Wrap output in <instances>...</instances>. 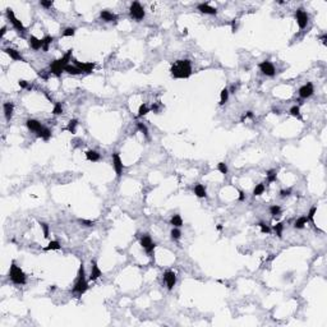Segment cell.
<instances>
[{
    "label": "cell",
    "mask_w": 327,
    "mask_h": 327,
    "mask_svg": "<svg viewBox=\"0 0 327 327\" xmlns=\"http://www.w3.org/2000/svg\"><path fill=\"white\" fill-rule=\"evenodd\" d=\"M171 75L174 78H179V79H184L188 78L192 74V64L189 60H176L170 68Z\"/></svg>",
    "instance_id": "cell-1"
},
{
    "label": "cell",
    "mask_w": 327,
    "mask_h": 327,
    "mask_svg": "<svg viewBox=\"0 0 327 327\" xmlns=\"http://www.w3.org/2000/svg\"><path fill=\"white\" fill-rule=\"evenodd\" d=\"M87 289H88V283L85 276V266H83V263H80L78 273H77V280L74 283L72 291L74 294H77V295H82V294H85L87 291Z\"/></svg>",
    "instance_id": "cell-2"
},
{
    "label": "cell",
    "mask_w": 327,
    "mask_h": 327,
    "mask_svg": "<svg viewBox=\"0 0 327 327\" xmlns=\"http://www.w3.org/2000/svg\"><path fill=\"white\" fill-rule=\"evenodd\" d=\"M72 53H73V50L70 49V50H68L67 53L63 55V58H60V59L53 61V63L50 64V72H51L53 74H55L56 77H59V75L64 72V69H65V67L68 65L69 60L72 59Z\"/></svg>",
    "instance_id": "cell-3"
},
{
    "label": "cell",
    "mask_w": 327,
    "mask_h": 327,
    "mask_svg": "<svg viewBox=\"0 0 327 327\" xmlns=\"http://www.w3.org/2000/svg\"><path fill=\"white\" fill-rule=\"evenodd\" d=\"M9 277H10V280H12L15 285H24L26 281H27L26 273L22 271V268H21L19 266L15 265V262H12V265H10Z\"/></svg>",
    "instance_id": "cell-4"
},
{
    "label": "cell",
    "mask_w": 327,
    "mask_h": 327,
    "mask_svg": "<svg viewBox=\"0 0 327 327\" xmlns=\"http://www.w3.org/2000/svg\"><path fill=\"white\" fill-rule=\"evenodd\" d=\"M129 14H130V17H132L133 19H136V21H142V19L144 18V15H146V12H144L143 7H142L138 2H134V3L130 4Z\"/></svg>",
    "instance_id": "cell-5"
},
{
    "label": "cell",
    "mask_w": 327,
    "mask_h": 327,
    "mask_svg": "<svg viewBox=\"0 0 327 327\" xmlns=\"http://www.w3.org/2000/svg\"><path fill=\"white\" fill-rule=\"evenodd\" d=\"M7 17H8V19L10 21V23L13 24V27H14V28L17 29V31L19 32V34L23 36V34L26 32V27H24L23 23H22V22H21V21L14 15V12H13L12 9H7Z\"/></svg>",
    "instance_id": "cell-6"
},
{
    "label": "cell",
    "mask_w": 327,
    "mask_h": 327,
    "mask_svg": "<svg viewBox=\"0 0 327 327\" xmlns=\"http://www.w3.org/2000/svg\"><path fill=\"white\" fill-rule=\"evenodd\" d=\"M295 19H297V23H298L299 28H302V29H303V28H305V27H307L309 17H308L307 12H304L303 9H298V10L295 12Z\"/></svg>",
    "instance_id": "cell-7"
},
{
    "label": "cell",
    "mask_w": 327,
    "mask_h": 327,
    "mask_svg": "<svg viewBox=\"0 0 327 327\" xmlns=\"http://www.w3.org/2000/svg\"><path fill=\"white\" fill-rule=\"evenodd\" d=\"M259 69L265 75H268V77H272L276 73V69L273 67V64L271 61H268V60H265V61L259 64Z\"/></svg>",
    "instance_id": "cell-8"
},
{
    "label": "cell",
    "mask_w": 327,
    "mask_h": 327,
    "mask_svg": "<svg viewBox=\"0 0 327 327\" xmlns=\"http://www.w3.org/2000/svg\"><path fill=\"white\" fill-rule=\"evenodd\" d=\"M112 165H114V169H115L117 176L120 178L122 174H123V169H124V166H123V161H122L119 153H117V152H115V153H112Z\"/></svg>",
    "instance_id": "cell-9"
},
{
    "label": "cell",
    "mask_w": 327,
    "mask_h": 327,
    "mask_svg": "<svg viewBox=\"0 0 327 327\" xmlns=\"http://www.w3.org/2000/svg\"><path fill=\"white\" fill-rule=\"evenodd\" d=\"M164 280L166 283V286L169 290H173V288L175 286V283H176V275L175 272L173 271H166L164 273Z\"/></svg>",
    "instance_id": "cell-10"
},
{
    "label": "cell",
    "mask_w": 327,
    "mask_h": 327,
    "mask_svg": "<svg viewBox=\"0 0 327 327\" xmlns=\"http://www.w3.org/2000/svg\"><path fill=\"white\" fill-rule=\"evenodd\" d=\"M313 92H314L313 85L310 83V82H308L307 85H304L299 88V96L302 97V99H308V97H310L313 95Z\"/></svg>",
    "instance_id": "cell-11"
},
{
    "label": "cell",
    "mask_w": 327,
    "mask_h": 327,
    "mask_svg": "<svg viewBox=\"0 0 327 327\" xmlns=\"http://www.w3.org/2000/svg\"><path fill=\"white\" fill-rule=\"evenodd\" d=\"M91 275H90V280L91 281H95V280H97L99 277L102 275V271L100 270V267L97 266V262L93 259V261H91Z\"/></svg>",
    "instance_id": "cell-12"
},
{
    "label": "cell",
    "mask_w": 327,
    "mask_h": 327,
    "mask_svg": "<svg viewBox=\"0 0 327 327\" xmlns=\"http://www.w3.org/2000/svg\"><path fill=\"white\" fill-rule=\"evenodd\" d=\"M4 53H5L7 55H9L13 60H17V61H26V60L23 59V56H22L17 50H14V49L7 47V49H4Z\"/></svg>",
    "instance_id": "cell-13"
},
{
    "label": "cell",
    "mask_w": 327,
    "mask_h": 327,
    "mask_svg": "<svg viewBox=\"0 0 327 327\" xmlns=\"http://www.w3.org/2000/svg\"><path fill=\"white\" fill-rule=\"evenodd\" d=\"M198 10L203 14H210V15H216L217 14V9L211 7L208 4H200L198 5Z\"/></svg>",
    "instance_id": "cell-14"
},
{
    "label": "cell",
    "mask_w": 327,
    "mask_h": 327,
    "mask_svg": "<svg viewBox=\"0 0 327 327\" xmlns=\"http://www.w3.org/2000/svg\"><path fill=\"white\" fill-rule=\"evenodd\" d=\"M74 63H75L77 67H78L82 72H85V73H91V72L93 70V68H95V64H93V63H80V61H77V60H74Z\"/></svg>",
    "instance_id": "cell-15"
},
{
    "label": "cell",
    "mask_w": 327,
    "mask_h": 327,
    "mask_svg": "<svg viewBox=\"0 0 327 327\" xmlns=\"http://www.w3.org/2000/svg\"><path fill=\"white\" fill-rule=\"evenodd\" d=\"M28 44H29V46L34 49V50H40V49H42V46H44V41H42V39L40 40V39H37V37H35V36H31L29 39H28Z\"/></svg>",
    "instance_id": "cell-16"
},
{
    "label": "cell",
    "mask_w": 327,
    "mask_h": 327,
    "mask_svg": "<svg viewBox=\"0 0 327 327\" xmlns=\"http://www.w3.org/2000/svg\"><path fill=\"white\" fill-rule=\"evenodd\" d=\"M26 125H27V128H28L29 130H32V132H36V133L42 128L41 123H40L39 120H35V119H28V120L26 122Z\"/></svg>",
    "instance_id": "cell-17"
},
{
    "label": "cell",
    "mask_w": 327,
    "mask_h": 327,
    "mask_svg": "<svg viewBox=\"0 0 327 327\" xmlns=\"http://www.w3.org/2000/svg\"><path fill=\"white\" fill-rule=\"evenodd\" d=\"M3 107H4L5 119H7L8 122H10V119H12V117H13V111H14V105H13V102L8 101V102H5V104L3 105Z\"/></svg>",
    "instance_id": "cell-18"
},
{
    "label": "cell",
    "mask_w": 327,
    "mask_h": 327,
    "mask_svg": "<svg viewBox=\"0 0 327 327\" xmlns=\"http://www.w3.org/2000/svg\"><path fill=\"white\" fill-rule=\"evenodd\" d=\"M100 17H101L105 22H114V21L118 19V15L114 14V13H111V12H109V10H102V12L100 13Z\"/></svg>",
    "instance_id": "cell-19"
},
{
    "label": "cell",
    "mask_w": 327,
    "mask_h": 327,
    "mask_svg": "<svg viewBox=\"0 0 327 327\" xmlns=\"http://www.w3.org/2000/svg\"><path fill=\"white\" fill-rule=\"evenodd\" d=\"M37 137H40V138H42L45 141H49V139H50V137H51V130L42 125V128L37 132Z\"/></svg>",
    "instance_id": "cell-20"
},
{
    "label": "cell",
    "mask_w": 327,
    "mask_h": 327,
    "mask_svg": "<svg viewBox=\"0 0 327 327\" xmlns=\"http://www.w3.org/2000/svg\"><path fill=\"white\" fill-rule=\"evenodd\" d=\"M194 194L197 195L198 198H205V197H207V192H206V188H205V185H202V184H197L194 187Z\"/></svg>",
    "instance_id": "cell-21"
},
{
    "label": "cell",
    "mask_w": 327,
    "mask_h": 327,
    "mask_svg": "<svg viewBox=\"0 0 327 327\" xmlns=\"http://www.w3.org/2000/svg\"><path fill=\"white\" fill-rule=\"evenodd\" d=\"M139 243H141V245H142V248L147 249V248H148L150 245L152 244V239H151V236H150L148 234H143V235L141 236V239H139Z\"/></svg>",
    "instance_id": "cell-22"
},
{
    "label": "cell",
    "mask_w": 327,
    "mask_h": 327,
    "mask_svg": "<svg viewBox=\"0 0 327 327\" xmlns=\"http://www.w3.org/2000/svg\"><path fill=\"white\" fill-rule=\"evenodd\" d=\"M100 153L97 152V151H93V150H88L87 152H86V158L88 160V161H92V162H96V161H99L100 160Z\"/></svg>",
    "instance_id": "cell-23"
},
{
    "label": "cell",
    "mask_w": 327,
    "mask_h": 327,
    "mask_svg": "<svg viewBox=\"0 0 327 327\" xmlns=\"http://www.w3.org/2000/svg\"><path fill=\"white\" fill-rule=\"evenodd\" d=\"M64 72H67L68 74H72V75H75V74H80V73H83L82 72L77 65H67V67H65V69H64Z\"/></svg>",
    "instance_id": "cell-24"
},
{
    "label": "cell",
    "mask_w": 327,
    "mask_h": 327,
    "mask_svg": "<svg viewBox=\"0 0 327 327\" xmlns=\"http://www.w3.org/2000/svg\"><path fill=\"white\" fill-rule=\"evenodd\" d=\"M170 224L174 226V227H180L183 225V219L180 215H174L170 220Z\"/></svg>",
    "instance_id": "cell-25"
},
{
    "label": "cell",
    "mask_w": 327,
    "mask_h": 327,
    "mask_svg": "<svg viewBox=\"0 0 327 327\" xmlns=\"http://www.w3.org/2000/svg\"><path fill=\"white\" fill-rule=\"evenodd\" d=\"M307 222H308L307 216H302V217L297 219V221L294 222V227H295V229H303V227L305 226Z\"/></svg>",
    "instance_id": "cell-26"
},
{
    "label": "cell",
    "mask_w": 327,
    "mask_h": 327,
    "mask_svg": "<svg viewBox=\"0 0 327 327\" xmlns=\"http://www.w3.org/2000/svg\"><path fill=\"white\" fill-rule=\"evenodd\" d=\"M59 249H60V244L56 240H51L47 244V247L44 248V251H59Z\"/></svg>",
    "instance_id": "cell-27"
},
{
    "label": "cell",
    "mask_w": 327,
    "mask_h": 327,
    "mask_svg": "<svg viewBox=\"0 0 327 327\" xmlns=\"http://www.w3.org/2000/svg\"><path fill=\"white\" fill-rule=\"evenodd\" d=\"M77 125H78V120L77 119H72L68 125H67V130L70 132L72 134H75V130H77Z\"/></svg>",
    "instance_id": "cell-28"
},
{
    "label": "cell",
    "mask_w": 327,
    "mask_h": 327,
    "mask_svg": "<svg viewBox=\"0 0 327 327\" xmlns=\"http://www.w3.org/2000/svg\"><path fill=\"white\" fill-rule=\"evenodd\" d=\"M229 93H230V92H229L227 88H222V91L220 93V105H225V102L229 99Z\"/></svg>",
    "instance_id": "cell-29"
},
{
    "label": "cell",
    "mask_w": 327,
    "mask_h": 327,
    "mask_svg": "<svg viewBox=\"0 0 327 327\" xmlns=\"http://www.w3.org/2000/svg\"><path fill=\"white\" fill-rule=\"evenodd\" d=\"M42 41H44L42 50H44V51H47V50H49V46H50V44L54 41V37H53V36H46V37L42 39Z\"/></svg>",
    "instance_id": "cell-30"
},
{
    "label": "cell",
    "mask_w": 327,
    "mask_h": 327,
    "mask_svg": "<svg viewBox=\"0 0 327 327\" xmlns=\"http://www.w3.org/2000/svg\"><path fill=\"white\" fill-rule=\"evenodd\" d=\"M290 115L291 117H295V118H298V119H302V115H300V107L299 106H293L291 109H290Z\"/></svg>",
    "instance_id": "cell-31"
},
{
    "label": "cell",
    "mask_w": 327,
    "mask_h": 327,
    "mask_svg": "<svg viewBox=\"0 0 327 327\" xmlns=\"http://www.w3.org/2000/svg\"><path fill=\"white\" fill-rule=\"evenodd\" d=\"M316 212H317V206L310 207V210H309V212H308L307 219H308V221H310L312 224H314V215H316Z\"/></svg>",
    "instance_id": "cell-32"
},
{
    "label": "cell",
    "mask_w": 327,
    "mask_h": 327,
    "mask_svg": "<svg viewBox=\"0 0 327 327\" xmlns=\"http://www.w3.org/2000/svg\"><path fill=\"white\" fill-rule=\"evenodd\" d=\"M150 111V109H148V106H147L146 104H142L141 106H139V109H138V114H137V117L138 118H141V117H144L147 112Z\"/></svg>",
    "instance_id": "cell-33"
},
{
    "label": "cell",
    "mask_w": 327,
    "mask_h": 327,
    "mask_svg": "<svg viewBox=\"0 0 327 327\" xmlns=\"http://www.w3.org/2000/svg\"><path fill=\"white\" fill-rule=\"evenodd\" d=\"M276 179H277L276 170H268L267 171V182L268 183H273V182H276Z\"/></svg>",
    "instance_id": "cell-34"
},
{
    "label": "cell",
    "mask_w": 327,
    "mask_h": 327,
    "mask_svg": "<svg viewBox=\"0 0 327 327\" xmlns=\"http://www.w3.org/2000/svg\"><path fill=\"white\" fill-rule=\"evenodd\" d=\"M273 230H275V233H276L277 236L281 238V236H283V230H284V224H283V222L276 224V225L273 226Z\"/></svg>",
    "instance_id": "cell-35"
},
{
    "label": "cell",
    "mask_w": 327,
    "mask_h": 327,
    "mask_svg": "<svg viewBox=\"0 0 327 327\" xmlns=\"http://www.w3.org/2000/svg\"><path fill=\"white\" fill-rule=\"evenodd\" d=\"M265 188H266V187H265V184H263V183H259V184H257V185H256V188L253 189V194H254V195H261V194H262V193L265 192Z\"/></svg>",
    "instance_id": "cell-36"
},
{
    "label": "cell",
    "mask_w": 327,
    "mask_h": 327,
    "mask_svg": "<svg viewBox=\"0 0 327 327\" xmlns=\"http://www.w3.org/2000/svg\"><path fill=\"white\" fill-rule=\"evenodd\" d=\"M270 214H271L272 216H279V215L281 214V207L277 206V205L271 206V207H270Z\"/></svg>",
    "instance_id": "cell-37"
},
{
    "label": "cell",
    "mask_w": 327,
    "mask_h": 327,
    "mask_svg": "<svg viewBox=\"0 0 327 327\" xmlns=\"http://www.w3.org/2000/svg\"><path fill=\"white\" fill-rule=\"evenodd\" d=\"M170 235H171L173 240H179V239H180V236H182V233H180V230H179L178 227H174L171 230V233H170Z\"/></svg>",
    "instance_id": "cell-38"
},
{
    "label": "cell",
    "mask_w": 327,
    "mask_h": 327,
    "mask_svg": "<svg viewBox=\"0 0 327 327\" xmlns=\"http://www.w3.org/2000/svg\"><path fill=\"white\" fill-rule=\"evenodd\" d=\"M74 34H75V28H73V27H68V28H65V29H64L63 36H64V37H72V36H74Z\"/></svg>",
    "instance_id": "cell-39"
},
{
    "label": "cell",
    "mask_w": 327,
    "mask_h": 327,
    "mask_svg": "<svg viewBox=\"0 0 327 327\" xmlns=\"http://www.w3.org/2000/svg\"><path fill=\"white\" fill-rule=\"evenodd\" d=\"M53 114H54V115H60V114H63V106H61L60 102H56V104L54 105Z\"/></svg>",
    "instance_id": "cell-40"
},
{
    "label": "cell",
    "mask_w": 327,
    "mask_h": 327,
    "mask_svg": "<svg viewBox=\"0 0 327 327\" xmlns=\"http://www.w3.org/2000/svg\"><path fill=\"white\" fill-rule=\"evenodd\" d=\"M258 226H259L261 231H262L263 234H270L271 229H270V226H268V225H266L265 222H259V224H258Z\"/></svg>",
    "instance_id": "cell-41"
},
{
    "label": "cell",
    "mask_w": 327,
    "mask_h": 327,
    "mask_svg": "<svg viewBox=\"0 0 327 327\" xmlns=\"http://www.w3.org/2000/svg\"><path fill=\"white\" fill-rule=\"evenodd\" d=\"M217 170H219L221 174L225 175V174H227V165H226L225 162H219V164H217Z\"/></svg>",
    "instance_id": "cell-42"
},
{
    "label": "cell",
    "mask_w": 327,
    "mask_h": 327,
    "mask_svg": "<svg viewBox=\"0 0 327 327\" xmlns=\"http://www.w3.org/2000/svg\"><path fill=\"white\" fill-rule=\"evenodd\" d=\"M137 128L141 130V132H142V133H143L146 137L148 136V129H147V127H146L143 123H137Z\"/></svg>",
    "instance_id": "cell-43"
},
{
    "label": "cell",
    "mask_w": 327,
    "mask_h": 327,
    "mask_svg": "<svg viewBox=\"0 0 327 327\" xmlns=\"http://www.w3.org/2000/svg\"><path fill=\"white\" fill-rule=\"evenodd\" d=\"M40 226H41V229L44 230V236H45V238H49V226H47V224L40 222Z\"/></svg>",
    "instance_id": "cell-44"
},
{
    "label": "cell",
    "mask_w": 327,
    "mask_h": 327,
    "mask_svg": "<svg viewBox=\"0 0 327 327\" xmlns=\"http://www.w3.org/2000/svg\"><path fill=\"white\" fill-rule=\"evenodd\" d=\"M78 221H79V224H82L83 226H87V227H91L95 224V221H91V220H82V219H79Z\"/></svg>",
    "instance_id": "cell-45"
},
{
    "label": "cell",
    "mask_w": 327,
    "mask_h": 327,
    "mask_svg": "<svg viewBox=\"0 0 327 327\" xmlns=\"http://www.w3.org/2000/svg\"><path fill=\"white\" fill-rule=\"evenodd\" d=\"M40 4H41L44 8H51L54 3L51 2V0H49V2H46V0H41V2H40Z\"/></svg>",
    "instance_id": "cell-46"
},
{
    "label": "cell",
    "mask_w": 327,
    "mask_h": 327,
    "mask_svg": "<svg viewBox=\"0 0 327 327\" xmlns=\"http://www.w3.org/2000/svg\"><path fill=\"white\" fill-rule=\"evenodd\" d=\"M155 248H156V244H155V243H152V244L150 245V247L147 248V249H144V251L147 252V254H152V253H153V251H155Z\"/></svg>",
    "instance_id": "cell-47"
},
{
    "label": "cell",
    "mask_w": 327,
    "mask_h": 327,
    "mask_svg": "<svg viewBox=\"0 0 327 327\" xmlns=\"http://www.w3.org/2000/svg\"><path fill=\"white\" fill-rule=\"evenodd\" d=\"M290 193H291V189H284L280 192V195L281 197H288V195H290Z\"/></svg>",
    "instance_id": "cell-48"
},
{
    "label": "cell",
    "mask_w": 327,
    "mask_h": 327,
    "mask_svg": "<svg viewBox=\"0 0 327 327\" xmlns=\"http://www.w3.org/2000/svg\"><path fill=\"white\" fill-rule=\"evenodd\" d=\"M19 86H21L22 88H26V87H27V82L23 80V79H21V80H19Z\"/></svg>",
    "instance_id": "cell-49"
},
{
    "label": "cell",
    "mask_w": 327,
    "mask_h": 327,
    "mask_svg": "<svg viewBox=\"0 0 327 327\" xmlns=\"http://www.w3.org/2000/svg\"><path fill=\"white\" fill-rule=\"evenodd\" d=\"M5 32H7V27H3V28H2V32H0V37H3V36L5 35Z\"/></svg>",
    "instance_id": "cell-50"
},
{
    "label": "cell",
    "mask_w": 327,
    "mask_h": 327,
    "mask_svg": "<svg viewBox=\"0 0 327 327\" xmlns=\"http://www.w3.org/2000/svg\"><path fill=\"white\" fill-rule=\"evenodd\" d=\"M231 31H233V32H235V31H236V26H235V19H234V21L231 22Z\"/></svg>",
    "instance_id": "cell-51"
},
{
    "label": "cell",
    "mask_w": 327,
    "mask_h": 327,
    "mask_svg": "<svg viewBox=\"0 0 327 327\" xmlns=\"http://www.w3.org/2000/svg\"><path fill=\"white\" fill-rule=\"evenodd\" d=\"M239 201H244V193L239 192Z\"/></svg>",
    "instance_id": "cell-52"
},
{
    "label": "cell",
    "mask_w": 327,
    "mask_h": 327,
    "mask_svg": "<svg viewBox=\"0 0 327 327\" xmlns=\"http://www.w3.org/2000/svg\"><path fill=\"white\" fill-rule=\"evenodd\" d=\"M321 40H322V44H323V45H326V40H327V36H326V35H323V36L321 37Z\"/></svg>",
    "instance_id": "cell-53"
},
{
    "label": "cell",
    "mask_w": 327,
    "mask_h": 327,
    "mask_svg": "<svg viewBox=\"0 0 327 327\" xmlns=\"http://www.w3.org/2000/svg\"><path fill=\"white\" fill-rule=\"evenodd\" d=\"M272 112H273V114H277V115H279V114H281L279 109H272Z\"/></svg>",
    "instance_id": "cell-54"
},
{
    "label": "cell",
    "mask_w": 327,
    "mask_h": 327,
    "mask_svg": "<svg viewBox=\"0 0 327 327\" xmlns=\"http://www.w3.org/2000/svg\"><path fill=\"white\" fill-rule=\"evenodd\" d=\"M157 109H158V106H157V105H153V106H152V111L157 112Z\"/></svg>",
    "instance_id": "cell-55"
},
{
    "label": "cell",
    "mask_w": 327,
    "mask_h": 327,
    "mask_svg": "<svg viewBox=\"0 0 327 327\" xmlns=\"http://www.w3.org/2000/svg\"><path fill=\"white\" fill-rule=\"evenodd\" d=\"M217 230H220V231L222 230V225H217Z\"/></svg>",
    "instance_id": "cell-56"
}]
</instances>
